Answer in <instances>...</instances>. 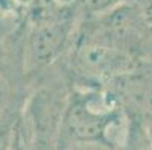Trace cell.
Segmentation results:
<instances>
[{"instance_id":"cell-1","label":"cell","mask_w":152,"mask_h":150,"mask_svg":"<svg viewBox=\"0 0 152 150\" xmlns=\"http://www.w3.org/2000/svg\"><path fill=\"white\" fill-rule=\"evenodd\" d=\"M24 30L14 29L0 42V135L11 138L23 117L30 78L24 65Z\"/></svg>"},{"instance_id":"cell-2","label":"cell","mask_w":152,"mask_h":150,"mask_svg":"<svg viewBox=\"0 0 152 150\" xmlns=\"http://www.w3.org/2000/svg\"><path fill=\"white\" fill-rule=\"evenodd\" d=\"M66 35L60 18H41L24 29V65L29 78L51 63L60 53Z\"/></svg>"},{"instance_id":"cell-3","label":"cell","mask_w":152,"mask_h":150,"mask_svg":"<svg viewBox=\"0 0 152 150\" xmlns=\"http://www.w3.org/2000/svg\"><path fill=\"white\" fill-rule=\"evenodd\" d=\"M9 150H32L26 137V132L23 129V125H21V120L18 122V125L15 126V129L11 135L9 140Z\"/></svg>"},{"instance_id":"cell-4","label":"cell","mask_w":152,"mask_h":150,"mask_svg":"<svg viewBox=\"0 0 152 150\" xmlns=\"http://www.w3.org/2000/svg\"><path fill=\"white\" fill-rule=\"evenodd\" d=\"M59 150H115L112 147H108L105 144H99V143H81V144H69L60 147Z\"/></svg>"},{"instance_id":"cell-5","label":"cell","mask_w":152,"mask_h":150,"mask_svg":"<svg viewBox=\"0 0 152 150\" xmlns=\"http://www.w3.org/2000/svg\"><path fill=\"white\" fill-rule=\"evenodd\" d=\"M11 30H14L12 26H9L8 23H0V42H2V39H3Z\"/></svg>"},{"instance_id":"cell-6","label":"cell","mask_w":152,"mask_h":150,"mask_svg":"<svg viewBox=\"0 0 152 150\" xmlns=\"http://www.w3.org/2000/svg\"><path fill=\"white\" fill-rule=\"evenodd\" d=\"M9 2H14V3H20V2H27V0H9Z\"/></svg>"},{"instance_id":"cell-7","label":"cell","mask_w":152,"mask_h":150,"mask_svg":"<svg viewBox=\"0 0 152 150\" xmlns=\"http://www.w3.org/2000/svg\"><path fill=\"white\" fill-rule=\"evenodd\" d=\"M146 129H148V131H149V134H151V137H152V125H151V126H149V128H146Z\"/></svg>"},{"instance_id":"cell-8","label":"cell","mask_w":152,"mask_h":150,"mask_svg":"<svg viewBox=\"0 0 152 150\" xmlns=\"http://www.w3.org/2000/svg\"><path fill=\"white\" fill-rule=\"evenodd\" d=\"M6 150H9V146H8V149H6Z\"/></svg>"}]
</instances>
